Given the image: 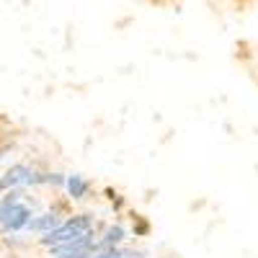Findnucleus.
<instances>
[{"label": "nucleus", "instance_id": "obj_2", "mask_svg": "<svg viewBox=\"0 0 258 258\" xmlns=\"http://www.w3.org/2000/svg\"><path fill=\"white\" fill-rule=\"evenodd\" d=\"M93 255V238L91 232L83 235V238L73 240V243H64L54 248V258H91Z\"/></svg>", "mask_w": 258, "mask_h": 258}, {"label": "nucleus", "instance_id": "obj_3", "mask_svg": "<svg viewBox=\"0 0 258 258\" xmlns=\"http://www.w3.org/2000/svg\"><path fill=\"white\" fill-rule=\"evenodd\" d=\"M29 217H31V212L24 204H13V207L0 212V222H3L6 230H21V227H26L31 222Z\"/></svg>", "mask_w": 258, "mask_h": 258}, {"label": "nucleus", "instance_id": "obj_7", "mask_svg": "<svg viewBox=\"0 0 258 258\" xmlns=\"http://www.w3.org/2000/svg\"><path fill=\"white\" fill-rule=\"evenodd\" d=\"M91 258H137V253L119 250V248H101V253H93Z\"/></svg>", "mask_w": 258, "mask_h": 258}, {"label": "nucleus", "instance_id": "obj_1", "mask_svg": "<svg viewBox=\"0 0 258 258\" xmlns=\"http://www.w3.org/2000/svg\"><path fill=\"white\" fill-rule=\"evenodd\" d=\"M91 227H93V220L88 217V214H80V217H73V220H68L64 225H59L57 230H52V232H47L44 238H41V243L44 245H64V243H73V240H78V238H83V235H88L91 232Z\"/></svg>", "mask_w": 258, "mask_h": 258}, {"label": "nucleus", "instance_id": "obj_8", "mask_svg": "<svg viewBox=\"0 0 258 258\" xmlns=\"http://www.w3.org/2000/svg\"><path fill=\"white\" fill-rule=\"evenodd\" d=\"M124 238V230L116 225V227H109V230H106V238L101 240V248H111L114 243H119Z\"/></svg>", "mask_w": 258, "mask_h": 258}, {"label": "nucleus", "instance_id": "obj_6", "mask_svg": "<svg viewBox=\"0 0 258 258\" xmlns=\"http://www.w3.org/2000/svg\"><path fill=\"white\" fill-rule=\"evenodd\" d=\"M68 191H70L73 199H83L85 191H88V181L80 178V176H70L68 178Z\"/></svg>", "mask_w": 258, "mask_h": 258}, {"label": "nucleus", "instance_id": "obj_5", "mask_svg": "<svg viewBox=\"0 0 258 258\" xmlns=\"http://www.w3.org/2000/svg\"><path fill=\"white\" fill-rule=\"evenodd\" d=\"M29 230H34V232H52V230H57L59 227V220H57V214H41L39 220H31L29 225H26Z\"/></svg>", "mask_w": 258, "mask_h": 258}, {"label": "nucleus", "instance_id": "obj_4", "mask_svg": "<svg viewBox=\"0 0 258 258\" xmlns=\"http://www.w3.org/2000/svg\"><path fill=\"white\" fill-rule=\"evenodd\" d=\"M31 168L29 165H13L8 168V173L0 178V188H8V186H18V183H29L31 181Z\"/></svg>", "mask_w": 258, "mask_h": 258}, {"label": "nucleus", "instance_id": "obj_9", "mask_svg": "<svg viewBox=\"0 0 258 258\" xmlns=\"http://www.w3.org/2000/svg\"><path fill=\"white\" fill-rule=\"evenodd\" d=\"M150 227H147V222H137V227H135V232H140V235H145Z\"/></svg>", "mask_w": 258, "mask_h": 258}]
</instances>
